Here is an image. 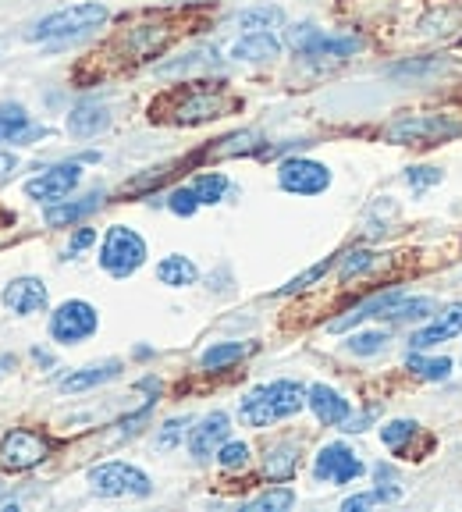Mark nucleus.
Here are the masks:
<instances>
[{"label":"nucleus","mask_w":462,"mask_h":512,"mask_svg":"<svg viewBox=\"0 0 462 512\" xmlns=\"http://www.w3.org/2000/svg\"><path fill=\"white\" fill-rule=\"evenodd\" d=\"M231 111V100L221 86H207V82H192V86H178L168 96H160L150 107V118H168L175 125H203V121L224 118Z\"/></svg>","instance_id":"obj_1"},{"label":"nucleus","mask_w":462,"mask_h":512,"mask_svg":"<svg viewBox=\"0 0 462 512\" xmlns=\"http://www.w3.org/2000/svg\"><path fill=\"white\" fill-rule=\"evenodd\" d=\"M306 406V388L299 381H271L260 384L242 399L239 416L249 427H271L278 420H288Z\"/></svg>","instance_id":"obj_2"},{"label":"nucleus","mask_w":462,"mask_h":512,"mask_svg":"<svg viewBox=\"0 0 462 512\" xmlns=\"http://www.w3.org/2000/svg\"><path fill=\"white\" fill-rule=\"evenodd\" d=\"M462 136V121L448 114H402L384 128V139L395 146H438Z\"/></svg>","instance_id":"obj_3"},{"label":"nucleus","mask_w":462,"mask_h":512,"mask_svg":"<svg viewBox=\"0 0 462 512\" xmlns=\"http://www.w3.org/2000/svg\"><path fill=\"white\" fill-rule=\"evenodd\" d=\"M107 18H111L107 4H100V0H82V4H72V8H61L43 18V22L29 32V40H40V43L72 40V36H82V32H89V29H100Z\"/></svg>","instance_id":"obj_4"},{"label":"nucleus","mask_w":462,"mask_h":512,"mask_svg":"<svg viewBox=\"0 0 462 512\" xmlns=\"http://www.w3.org/2000/svg\"><path fill=\"white\" fill-rule=\"evenodd\" d=\"M100 267H104L111 278H132L139 267L146 264V239L136 228H125V224H111L100 242Z\"/></svg>","instance_id":"obj_5"},{"label":"nucleus","mask_w":462,"mask_h":512,"mask_svg":"<svg viewBox=\"0 0 462 512\" xmlns=\"http://www.w3.org/2000/svg\"><path fill=\"white\" fill-rule=\"evenodd\" d=\"M288 47L306 61H345V57L363 50V40L359 36H331V32L306 22L288 29Z\"/></svg>","instance_id":"obj_6"},{"label":"nucleus","mask_w":462,"mask_h":512,"mask_svg":"<svg viewBox=\"0 0 462 512\" xmlns=\"http://www.w3.org/2000/svg\"><path fill=\"white\" fill-rule=\"evenodd\" d=\"M89 488L100 498H150L153 480L132 463H100L89 470Z\"/></svg>","instance_id":"obj_7"},{"label":"nucleus","mask_w":462,"mask_h":512,"mask_svg":"<svg viewBox=\"0 0 462 512\" xmlns=\"http://www.w3.org/2000/svg\"><path fill=\"white\" fill-rule=\"evenodd\" d=\"M96 328H100V313L86 299H68L50 313V338L61 345L86 342V338L96 335Z\"/></svg>","instance_id":"obj_8"},{"label":"nucleus","mask_w":462,"mask_h":512,"mask_svg":"<svg viewBox=\"0 0 462 512\" xmlns=\"http://www.w3.org/2000/svg\"><path fill=\"white\" fill-rule=\"evenodd\" d=\"M50 456V441L43 434L29 431V427H15L0 438V470L22 473L40 466Z\"/></svg>","instance_id":"obj_9"},{"label":"nucleus","mask_w":462,"mask_h":512,"mask_svg":"<svg viewBox=\"0 0 462 512\" xmlns=\"http://www.w3.org/2000/svg\"><path fill=\"white\" fill-rule=\"evenodd\" d=\"M278 185L292 196H320L331 189V168L310 157H288L278 168Z\"/></svg>","instance_id":"obj_10"},{"label":"nucleus","mask_w":462,"mask_h":512,"mask_svg":"<svg viewBox=\"0 0 462 512\" xmlns=\"http://www.w3.org/2000/svg\"><path fill=\"white\" fill-rule=\"evenodd\" d=\"M363 459L352 452L342 441H331L317 452V463H313V477L324 480V484H352L356 477H363Z\"/></svg>","instance_id":"obj_11"},{"label":"nucleus","mask_w":462,"mask_h":512,"mask_svg":"<svg viewBox=\"0 0 462 512\" xmlns=\"http://www.w3.org/2000/svg\"><path fill=\"white\" fill-rule=\"evenodd\" d=\"M79 182H82V164H75V160L72 164H54V168H47L43 175L25 182V196L36 203H57Z\"/></svg>","instance_id":"obj_12"},{"label":"nucleus","mask_w":462,"mask_h":512,"mask_svg":"<svg viewBox=\"0 0 462 512\" xmlns=\"http://www.w3.org/2000/svg\"><path fill=\"white\" fill-rule=\"evenodd\" d=\"M228 434H231L228 413H210V416H203L200 424L192 427V434H189V456L200 459V463H207L210 456H217V448H221L224 441H228Z\"/></svg>","instance_id":"obj_13"},{"label":"nucleus","mask_w":462,"mask_h":512,"mask_svg":"<svg viewBox=\"0 0 462 512\" xmlns=\"http://www.w3.org/2000/svg\"><path fill=\"white\" fill-rule=\"evenodd\" d=\"M4 306L18 317H32V313H43L50 303V292L40 278H15L8 288H4Z\"/></svg>","instance_id":"obj_14"},{"label":"nucleus","mask_w":462,"mask_h":512,"mask_svg":"<svg viewBox=\"0 0 462 512\" xmlns=\"http://www.w3.org/2000/svg\"><path fill=\"white\" fill-rule=\"evenodd\" d=\"M306 406L313 409V416H317L324 427H342L352 416L349 399H342L331 384H310V388H306Z\"/></svg>","instance_id":"obj_15"},{"label":"nucleus","mask_w":462,"mask_h":512,"mask_svg":"<svg viewBox=\"0 0 462 512\" xmlns=\"http://www.w3.org/2000/svg\"><path fill=\"white\" fill-rule=\"evenodd\" d=\"M455 335H462V303H452L438 320H434V324L413 331L409 345H413V349H431V345L448 342V338H455Z\"/></svg>","instance_id":"obj_16"},{"label":"nucleus","mask_w":462,"mask_h":512,"mask_svg":"<svg viewBox=\"0 0 462 512\" xmlns=\"http://www.w3.org/2000/svg\"><path fill=\"white\" fill-rule=\"evenodd\" d=\"M281 54V43L274 40V32H242L239 40L231 43V57L246 64H267Z\"/></svg>","instance_id":"obj_17"},{"label":"nucleus","mask_w":462,"mask_h":512,"mask_svg":"<svg viewBox=\"0 0 462 512\" xmlns=\"http://www.w3.org/2000/svg\"><path fill=\"white\" fill-rule=\"evenodd\" d=\"M107 125H111V111H107L100 100H82V104H75L72 114H68V132H72L75 139H93L96 132H104Z\"/></svg>","instance_id":"obj_18"},{"label":"nucleus","mask_w":462,"mask_h":512,"mask_svg":"<svg viewBox=\"0 0 462 512\" xmlns=\"http://www.w3.org/2000/svg\"><path fill=\"white\" fill-rule=\"evenodd\" d=\"M118 374H121V360L93 363V367H82V370H75V374L61 377L57 388H61L64 395H79V392H89V388H100V384L114 381Z\"/></svg>","instance_id":"obj_19"},{"label":"nucleus","mask_w":462,"mask_h":512,"mask_svg":"<svg viewBox=\"0 0 462 512\" xmlns=\"http://www.w3.org/2000/svg\"><path fill=\"white\" fill-rule=\"evenodd\" d=\"M100 203H104V192H89L86 200H57V203H50V207H47L43 221H47L50 228H68V224L96 214V210H100Z\"/></svg>","instance_id":"obj_20"},{"label":"nucleus","mask_w":462,"mask_h":512,"mask_svg":"<svg viewBox=\"0 0 462 512\" xmlns=\"http://www.w3.org/2000/svg\"><path fill=\"white\" fill-rule=\"evenodd\" d=\"M402 296V288H388V292H381V296H374V299H367V303H359L356 310H349L345 317H338V320H331L327 324V331H349V328H356V324H363V320H370V317H381L384 310H388L395 299Z\"/></svg>","instance_id":"obj_21"},{"label":"nucleus","mask_w":462,"mask_h":512,"mask_svg":"<svg viewBox=\"0 0 462 512\" xmlns=\"http://www.w3.org/2000/svg\"><path fill=\"white\" fill-rule=\"evenodd\" d=\"M196 278H200V267L192 264L189 256L182 253H171L164 256L157 264V281L168 288H185V285H196Z\"/></svg>","instance_id":"obj_22"},{"label":"nucleus","mask_w":462,"mask_h":512,"mask_svg":"<svg viewBox=\"0 0 462 512\" xmlns=\"http://www.w3.org/2000/svg\"><path fill=\"white\" fill-rule=\"evenodd\" d=\"M217 50L214 47H200V50H192V54H182L178 61H168V64H160L157 75H164V79H175V75H192V72H200V68H217Z\"/></svg>","instance_id":"obj_23"},{"label":"nucleus","mask_w":462,"mask_h":512,"mask_svg":"<svg viewBox=\"0 0 462 512\" xmlns=\"http://www.w3.org/2000/svg\"><path fill=\"white\" fill-rule=\"evenodd\" d=\"M281 22H285V11L274 8V4H260V8H249L235 18V25H239L242 32H271V29H278Z\"/></svg>","instance_id":"obj_24"},{"label":"nucleus","mask_w":462,"mask_h":512,"mask_svg":"<svg viewBox=\"0 0 462 512\" xmlns=\"http://www.w3.org/2000/svg\"><path fill=\"white\" fill-rule=\"evenodd\" d=\"M295 470H299V448L295 445H278L263 456V473L271 480H288Z\"/></svg>","instance_id":"obj_25"},{"label":"nucleus","mask_w":462,"mask_h":512,"mask_svg":"<svg viewBox=\"0 0 462 512\" xmlns=\"http://www.w3.org/2000/svg\"><path fill=\"white\" fill-rule=\"evenodd\" d=\"M434 313V299L420 296V299H406L399 296L395 303L388 306V310L381 313L384 320H391V324H402V320H423V317H431Z\"/></svg>","instance_id":"obj_26"},{"label":"nucleus","mask_w":462,"mask_h":512,"mask_svg":"<svg viewBox=\"0 0 462 512\" xmlns=\"http://www.w3.org/2000/svg\"><path fill=\"white\" fill-rule=\"evenodd\" d=\"M246 352H249L246 342H217L203 352L200 363H203V370H224V367H231V363H239Z\"/></svg>","instance_id":"obj_27"},{"label":"nucleus","mask_w":462,"mask_h":512,"mask_svg":"<svg viewBox=\"0 0 462 512\" xmlns=\"http://www.w3.org/2000/svg\"><path fill=\"white\" fill-rule=\"evenodd\" d=\"M189 185L196 189V196H200L203 207H214V203H221L224 192H228V178H224L221 171H203V175H196Z\"/></svg>","instance_id":"obj_28"},{"label":"nucleus","mask_w":462,"mask_h":512,"mask_svg":"<svg viewBox=\"0 0 462 512\" xmlns=\"http://www.w3.org/2000/svg\"><path fill=\"white\" fill-rule=\"evenodd\" d=\"M29 132V114L25 107L11 104V107H0V143H15Z\"/></svg>","instance_id":"obj_29"},{"label":"nucleus","mask_w":462,"mask_h":512,"mask_svg":"<svg viewBox=\"0 0 462 512\" xmlns=\"http://www.w3.org/2000/svg\"><path fill=\"white\" fill-rule=\"evenodd\" d=\"M406 367L413 370V374L427 377V381H445V377L452 374V360H448V356H438V360H423L420 349L409 352Z\"/></svg>","instance_id":"obj_30"},{"label":"nucleus","mask_w":462,"mask_h":512,"mask_svg":"<svg viewBox=\"0 0 462 512\" xmlns=\"http://www.w3.org/2000/svg\"><path fill=\"white\" fill-rule=\"evenodd\" d=\"M388 502H399V488H388V484H377L374 491H363V495H352L342 502L345 512H356V509H370V505H388Z\"/></svg>","instance_id":"obj_31"},{"label":"nucleus","mask_w":462,"mask_h":512,"mask_svg":"<svg viewBox=\"0 0 462 512\" xmlns=\"http://www.w3.org/2000/svg\"><path fill=\"white\" fill-rule=\"evenodd\" d=\"M295 505V491L292 488H271L263 491L260 498H253V502H246L249 512H285Z\"/></svg>","instance_id":"obj_32"},{"label":"nucleus","mask_w":462,"mask_h":512,"mask_svg":"<svg viewBox=\"0 0 462 512\" xmlns=\"http://www.w3.org/2000/svg\"><path fill=\"white\" fill-rule=\"evenodd\" d=\"M260 150V136L256 132H235V136L221 139V143L210 150V157H239V153Z\"/></svg>","instance_id":"obj_33"},{"label":"nucleus","mask_w":462,"mask_h":512,"mask_svg":"<svg viewBox=\"0 0 462 512\" xmlns=\"http://www.w3.org/2000/svg\"><path fill=\"white\" fill-rule=\"evenodd\" d=\"M416 434V424L413 420H391V424L381 427V441L391 448V452H402V445H406L409 438Z\"/></svg>","instance_id":"obj_34"},{"label":"nucleus","mask_w":462,"mask_h":512,"mask_svg":"<svg viewBox=\"0 0 462 512\" xmlns=\"http://www.w3.org/2000/svg\"><path fill=\"white\" fill-rule=\"evenodd\" d=\"M217 463H221L224 470H242V466H249V445L246 441H224V445L217 448Z\"/></svg>","instance_id":"obj_35"},{"label":"nucleus","mask_w":462,"mask_h":512,"mask_svg":"<svg viewBox=\"0 0 462 512\" xmlns=\"http://www.w3.org/2000/svg\"><path fill=\"white\" fill-rule=\"evenodd\" d=\"M200 207H203V203H200V196H196V189H192V185H182V189H175L168 196V210H171V214H178V217H192Z\"/></svg>","instance_id":"obj_36"},{"label":"nucleus","mask_w":462,"mask_h":512,"mask_svg":"<svg viewBox=\"0 0 462 512\" xmlns=\"http://www.w3.org/2000/svg\"><path fill=\"white\" fill-rule=\"evenodd\" d=\"M370 267H374V253H367V249H352V253H345V256H342L338 278L349 281V278H356V274L370 271Z\"/></svg>","instance_id":"obj_37"},{"label":"nucleus","mask_w":462,"mask_h":512,"mask_svg":"<svg viewBox=\"0 0 462 512\" xmlns=\"http://www.w3.org/2000/svg\"><path fill=\"white\" fill-rule=\"evenodd\" d=\"M384 342H388L384 331H359V335L349 338V352H356V356H374V352L384 349Z\"/></svg>","instance_id":"obj_38"},{"label":"nucleus","mask_w":462,"mask_h":512,"mask_svg":"<svg viewBox=\"0 0 462 512\" xmlns=\"http://www.w3.org/2000/svg\"><path fill=\"white\" fill-rule=\"evenodd\" d=\"M327 271H331V260H324V264L310 267V271H306V274H299V278H292V281H288L285 288H281L278 296H292V292H303V288H310L313 281H320V278H324Z\"/></svg>","instance_id":"obj_39"},{"label":"nucleus","mask_w":462,"mask_h":512,"mask_svg":"<svg viewBox=\"0 0 462 512\" xmlns=\"http://www.w3.org/2000/svg\"><path fill=\"white\" fill-rule=\"evenodd\" d=\"M406 182L413 189H427V185H438L441 182V171L438 168H409L406 171Z\"/></svg>","instance_id":"obj_40"},{"label":"nucleus","mask_w":462,"mask_h":512,"mask_svg":"<svg viewBox=\"0 0 462 512\" xmlns=\"http://www.w3.org/2000/svg\"><path fill=\"white\" fill-rule=\"evenodd\" d=\"M185 424H189V420H168V424H164V431H160V438H157V448H164V452H168V448H175L178 441H182Z\"/></svg>","instance_id":"obj_41"},{"label":"nucleus","mask_w":462,"mask_h":512,"mask_svg":"<svg viewBox=\"0 0 462 512\" xmlns=\"http://www.w3.org/2000/svg\"><path fill=\"white\" fill-rule=\"evenodd\" d=\"M93 242H96V232H93V228H79V232H75L72 235V242H68V253H82V249H86V246H93Z\"/></svg>","instance_id":"obj_42"},{"label":"nucleus","mask_w":462,"mask_h":512,"mask_svg":"<svg viewBox=\"0 0 462 512\" xmlns=\"http://www.w3.org/2000/svg\"><path fill=\"white\" fill-rule=\"evenodd\" d=\"M15 168H18V157H15V153H0V182L15 175Z\"/></svg>","instance_id":"obj_43"},{"label":"nucleus","mask_w":462,"mask_h":512,"mask_svg":"<svg viewBox=\"0 0 462 512\" xmlns=\"http://www.w3.org/2000/svg\"><path fill=\"white\" fill-rule=\"evenodd\" d=\"M168 4H207V0H168Z\"/></svg>","instance_id":"obj_44"},{"label":"nucleus","mask_w":462,"mask_h":512,"mask_svg":"<svg viewBox=\"0 0 462 512\" xmlns=\"http://www.w3.org/2000/svg\"><path fill=\"white\" fill-rule=\"evenodd\" d=\"M0 495H4V488H0Z\"/></svg>","instance_id":"obj_45"}]
</instances>
